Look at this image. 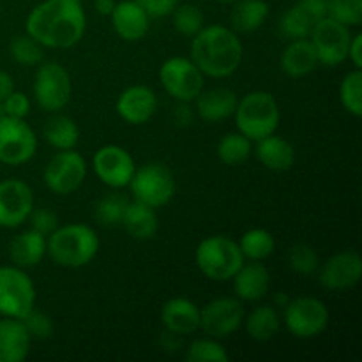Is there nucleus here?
Here are the masks:
<instances>
[{"instance_id":"1","label":"nucleus","mask_w":362,"mask_h":362,"mask_svg":"<svg viewBox=\"0 0 362 362\" xmlns=\"http://www.w3.org/2000/svg\"><path fill=\"white\" fill-rule=\"evenodd\" d=\"M25 30L42 48H73L87 30V14L81 0H45L28 13Z\"/></svg>"},{"instance_id":"2","label":"nucleus","mask_w":362,"mask_h":362,"mask_svg":"<svg viewBox=\"0 0 362 362\" xmlns=\"http://www.w3.org/2000/svg\"><path fill=\"white\" fill-rule=\"evenodd\" d=\"M191 57L205 78H228L240 67L244 46L235 30L225 25H205L191 37Z\"/></svg>"},{"instance_id":"3","label":"nucleus","mask_w":362,"mask_h":362,"mask_svg":"<svg viewBox=\"0 0 362 362\" xmlns=\"http://www.w3.org/2000/svg\"><path fill=\"white\" fill-rule=\"evenodd\" d=\"M99 237L92 226L69 223L57 226L46 239V255L64 269H81L90 264L99 253Z\"/></svg>"},{"instance_id":"4","label":"nucleus","mask_w":362,"mask_h":362,"mask_svg":"<svg viewBox=\"0 0 362 362\" xmlns=\"http://www.w3.org/2000/svg\"><path fill=\"white\" fill-rule=\"evenodd\" d=\"M233 117L237 131L251 141H258L278 131L281 110L271 92L255 90L239 99Z\"/></svg>"},{"instance_id":"5","label":"nucleus","mask_w":362,"mask_h":362,"mask_svg":"<svg viewBox=\"0 0 362 362\" xmlns=\"http://www.w3.org/2000/svg\"><path fill=\"white\" fill-rule=\"evenodd\" d=\"M194 262L205 278L211 281H232L244 264L239 243L228 235H211L200 240L194 251Z\"/></svg>"},{"instance_id":"6","label":"nucleus","mask_w":362,"mask_h":362,"mask_svg":"<svg viewBox=\"0 0 362 362\" xmlns=\"http://www.w3.org/2000/svg\"><path fill=\"white\" fill-rule=\"evenodd\" d=\"M127 187L134 200L152 209H159L173 200L177 193V180L172 170L163 163H147L136 166V172Z\"/></svg>"},{"instance_id":"7","label":"nucleus","mask_w":362,"mask_h":362,"mask_svg":"<svg viewBox=\"0 0 362 362\" xmlns=\"http://www.w3.org/2000/svg\"><path fill=\"white\" fill-rule=\"evenodd\" d=\"M327 306L317 297H296L283 308L281 322L286 331L297 339H313L324 334L329 325Z\"/></svg>"},{"instance_id":"8","label":"nucleus","mask_w":362,"mask_h":362,"mask_svg":"<svg viewBox=\"0 0 362 362\" xmlns=\"http://www.w3.org/2000/svg\"><path fill=\"white\" fill-rule=\"evenodd\" d=\"M34 281L16 265L0 267V315L9 318H23L35 308Z\"/></svg>"},{"instance_id":"9","label":"nucleus","mask_w":362,"mask_h":362,"mask_svg":"<svg viewBox=\"0 0 362 362\" xmlns=\"http://www.w3.org/2000/svg\"><path fill=\"white\" fill-rule=\"evenodd\" d=\"M159 81L170 98L193 103L205 88V74L187 57H170L159 67Z\"/></svg>"},{"instance_id":"10","label":"nucleus","mask_w":362,"mask_h":362,"mask_svg":"<svg viewBox=\"0 0 362 362\" xmlns=\"http://www.w3.org/2000/svg\"><path fill=\"white\" fill-rule=\"evenodd\" d=\"M34 99L45 112H62L71 101L73 83L64 66L59 62L39 64L34 76Z\"/></svg>"},{"instance_id":"11","label":"nucleus","mask_w":362,"mask_h":362,"mask_svg":"<svg viewBox=\"0 0 362 362\" xmlns=\"http://www.w3.org/2000/svg\"><path fill=\"white\" fill-rule=\"evenodd\" d=\"M87 179V163L74 148L59 151L42 172L45 186L59 197H67L80 189Z\"/></svg>"},{"instance_id":"12","label":"nucleus","mask_w":362,"mask_h":362,"mask_svg":"<svg viewBox=\"0 0 362 362\" xmlns=\"http://www.w3.org/2000/svg\"><path fill=\"white\" fill-rule=\"evenodd\" d=\"M37 152V136L25 119L0 117V163L9 166L27 165Z\"/></svg>"},{"instance_id":"13","label":"nucleus","mask_w":362,"mask_h":362,"mask_svg":"<svg viewBox=\"0 0 362 362\" xmlns=\"http://www.w3.org/2000/svg\"><path fill=\"white\" fill-rule=\"evenodd\" d=\"M243 300L237 297H218L200 308V331L214 339H225L243 327Z\"/></svg>"},{"instance_id":"14","label":"nucleus","mask_w":362,"mask_h":362,"mask_svg":"<svg viewBox=\"0 0 362 362\" xmlns=\"http://www.w3.org/2000/svg\"><path fill=\"white\" fill-rule=\"evenodd\" d=\"M352 32L349 27L325 16L315 25L310 41L317 52L318 64L325 67L341 66L349 59V45Z\"/></svg>"},{"instance_id":"15","label":"nucleus","mask_w":362,"mask_h":362,"mask_svg":"<svg viewBox=\"0 0 362 362\" xmlns=\"http://www.w3.org/2000/svg\"><path fill=\"white\" fill-rule=\"evenodd\" d=\"M92 165H94L95 177L112 189H122L129 186L136 172L133 156L115 144L103 145L101 148H98L92 158Z\"/></svg>"},{"instance_id":"16","label":"nucleus","mask_w":362,"mask_h":362,"mask_svg":"<svg viewBox=\"0 0 362 362\" xmlns=\"http://www.w3.org/2000/svg\"><path fill=\"white\" fill-rule=\"evenodd\" d=\"M35 207L34 191L20 179L0 180V228H18Z\"/></svg>"},{"instance_id":"17","label":"nucleus","mask_w":362,"mask_h":362,"mask_svg":"<svg viewBox=\"0 0 362 362\" xmlns=\"http://www.w3.org/2000/svg\"><path fill=\"white\" fill-rule=\"evenodd\" d=\"M318 281L332 292L350 290L362 278V258L356 251H339L318 267Z\"/></svg>"},{"instance_id":"18","label":"nucleus","mask_w":362,"mask_h":362,"mask_svg":"<svg viewBox=\"0 0 362 362\" xmlns=\"http://www.w3.org/2000/svg\"><path fill=\"white\" fill-rule=\"evenodd\" d=\"M327 16V0H297L283 13L279 30L288 41L306 39L313 32L315 25Z\"/></svg>"},{"instance_id":"19","label":"nucleus","mask_w":362,"mask_h":362,"mask_svg":"<svg viewBox=\"0 0 362 362\" xmlns=\"http://www.w3.org/2000/svg\"><path fill=\"white\" fill-rule=\"evenodd\" d=\"M159 99L147 85H131L120 92L115 103V112L129 126H141L156 115Z\"/></svg>"},{"instance_id":"20","label":"nucleus","mask_w":362,"mask_h":362,"mask_svg":"<svg viewBox=\"0 0 362 362\" xmlns=\"http://www.w3.org/2000/svg\"><path fill=\"white\" fill-rule=\"evenodd\" d=\"M110 18L115 34L127 42L141 41L151 28V16L138 0H119Z\"/></svg>"},{"instance_id":"21","label":"nucleus","mask_w":362,"mask_h":362,"mask_svg":"<svg viewBox=\"0 0 362 362\" xmlns=\"http://www.w3.org/2000/svg\"><path fill=\"white\" fill-rule=\"evenodd\" d=\"M235 297L243 303H260L271 288V274L262 262L244 260L232 278Z\"/></svg>"},{"instance_id":"22","label":"nucleus","mask_w":362,"mask_h":362,"mask_svg":"<svg viewBox=\"0 0 362 362\" xmlns=\"http://www.w3.org/2000/svg\"><path fill=\"white\" fill-rule=\"evenodd\" d=\"M161 324L165 331L177 336H189L200 331V308L186 297H173L161 308Z\"/></svg>"},{"instance_id":"23","label":"nucleus","mask_w":362,"mask_h":362,"mask_svg":"<svg viewBox=\"0 0 362 362\" xmlns=\"http://www.w3.org/2000/svg\"><path fill=\"white\" fill-rule=\"evenodd\" d=\"M32 338L20 318L0 320V362H23L30 354Z\"/></svg>"},{"instance_id":"24","label":"nucleus","mask_w":362,"mask_h":362,"mask_svg":"<svg viewBox=\"0 0 362 362\" xmlns=\"http://www.w3.org/2000/svg\"><path fill=\"white\" fill-rule=\"evenodd\" d=\"M239 98L233 90L226 87H216L209 88V90H202L200 95L194 99V108H197L198 117L204 122H221V120L233 117V112L237 108Z\"/></svg>"},{"instance_id":"25","label":"nucleus","mask_w":362,"mask_h":362,"mask_svg":"<svg viewBox=\"0 0 362 362\" xmlns=\"http://www.w3.org/2000/svg\"><path fill=\"white\" fill-rule=\"evenodd\" d=\"M318 66L317 52L311 45L310 37L292 39L279 57V67L288 78L299 80L313 73Z\"/></svg>"},{"instance_id":"26","label":"nucleus","mask_w":362,"mask_h":362,"mask_svg":"<svg viewBox=\"0 0 362 362\" xmlns=\"http://www.w3.org/2000/svg\"><path fill=\"white\" fill-rule=\"evenodd\" d=\"M257 147L253 148L255 156L264 168L271 172H288L296 163V148L285 138L278 134H269L262 140L255 141Z\"/></svg>"},{"instance_id":"27","label":"nucleus","mask_w":362,"mask_h":362,"mask_svg":"<svg viewBox=\"0 0 362 362\" xmlns=\"http://www.w3.org/2000/svg\"><path fill=\"white\" fill-rule=\"evenodd\" d=\"M46 239L48 237L32 228L14 235L9 243V258L13 265L30 269L41 264L46 257Z\"/></svg>"},{"instance_id":"28","label":"nucleus","mask_w":362,"mask_h":362,"mask_svg":"<svg viewBox=\"0 0 362 362\" xmlns=\"http://www.w3.org/2000/svg\"><path fill=\"white\" fill-rule=\"evenodd\" d=\"M281 324V315L274 304H260V306L253 308L250 313L244 315L243 322L247 336L258 343L271 341L272 338H276Z\"/></svg>"},{"instance_id":"29","label":"nucleus","mask_w":362,"mask_h":362,"mask_svg":"<svg viewBox=\"0 0 362 362\" xmlns=\"http://www.w3.org/2000/svg\"><path fill=\"white\" fill-rule=\"evenodd\" d=\"M122 226L133 239L151 240L159 230V218L156 209L141 204V202H129L124 214Z\"/></svg>"},{"instance_id":"30","label":"nucleus","mask_w":362,"mask_h":362,"mask_svg":"<svg viewBox=\"0 0 362 362\" xmlns=\"http://www.w3.org/2000/svg\"><path fill=\"white\" fill-rule=\"evenodd\" d=\"M230 28L243 34L258 30L269 18V4L265 0H237L232 4Z\"/></svg>"},{"instance_id":"31","label":"nucleus","mask_w":362,"mask_h":362,"mask_svg":"<svg viewBox=\"0 0 362 362\" xmlns=\"http://www.w3.org/2000/svg\"><path fill=\"white\" fill-rule=\"evenodd\" d=\"M42 136H45L46 144L52 145L57 151H69V148H76L81 134L74 119L57 112V115L46 120Z\"/></svg>"},{"instance_id":"32","label":"nucleus","mask_w":362,"mask_h":362,"mask_svg":"<svg viewBox=\"0 0 362 362\" xmlns=\"http://www.w3.org/2000/svg\"><path fill=\"white\" fill-rule=\"evenodd\" d=\"M239 247L243 251L244 260L264 262L271 257L276 250V239L269 230L251 228L243 233L239 240Z\"/></svg>"},{"instance_id":"33","label":"nucleus","mask_w":362,"mask_h":362,"mask_svg":"<svg viewBox=\"0 0 362 362\" xmlns=\"http://www.w3.org/2000/svg\"><path fill=\"white\" fill-rule=\"evenodd\" d=\"M216 152H218L219 161L225 163L226 166H239L253 154V141L239 131L228 133L219 140Z\"/></svg>"},{"instance_id":"34","label":"nucleus","mask_w":362,"mask_h":362,"mask_svg":"<svg viewBox=\"0 0 362 362\" xmlns=\"http://www.w3.org/2000/svg\"><path fill=\"white\" fill-rule=\"evenodd\" d=\"M187 362H228L230 354L221 345V339L198 338L187 345L186 349Z\"/></svg>"},{"instance_id":"35","label":"nucleus","mask_w":362,"mask_h":362,"mask_svg":"<svg viewBox=\"0 0 362 362\" xmlns=\"http://www.w3.org/2000/svg\"><path fill=\"white\" fill-rule=\"evenodd\" d=\"M129 198L122 193H110L95 205V219L103 226H120L129 205Z\"/></svg>"},{"instance_id":"36","label":"nucleus","mask_w":362,"mask_h":362,"mask_svg":"<svg viewBox=\"0 0 362 362\" xmlns=\"http://www.w3.org/2000/svg\"><path fill=\"white\" fill-rule=\"evenodd\" d=\"M339 101L343 108L354 117L362 115V71L354 69L345 74L339 83Z\"/></svg>"},{"instance_id":"37","label":"nucleus","mask_w":362,"mask_h":362,"mask_svg":"<svg viewBox=\"0 0 362 362\" xmlns=\"http://www.w3.org/2000/svg\"><path fill=\"white\" fill-rule=\"evenodd\" d=\"M173 27L184 37H194L205 27V16L194 4H179L173 9Z\"/></svg>"},{"instance_id":"38","label":"nucleus","mask_w":362,"mask_h":362,"mask_svg":"<svg viewBox=\"0 0 362 362\" xmlns=\"http://www.w3.org/2000/svg\"><path fill=\"white\" fill-rule=\"evenodd\" d=\"M42 49L45 48L28 34L16 35L9 45V55L20 66H39L42 62V59H45V52Z\"/></svg>"},{"instance_id":"39","label":"nucleus","mask_w":362,"mask_h":362,"mask_svg":"<svg viewBox=\"0 0 362 362\" xmlns=\"http://www.w3.org/2000/svg\"><path fill=\"white\" fill-rule=\"evenodd\" d=\"M288 265L293 272L300 276L317 274L320 267V257L311 244H296L288 251Z\"/></svg>"},{"instance_id":"40","label":"nucleus","mask_w":362,"mask_h":362,"mask_svg":"<svg viewBox=\"0 0 362 362\" xmlns=\"http://www.w3.org/2000/svg\"><path fill=\"white\" fill-rule=\"evenodd\" d=\"M327 16L345 27L362 23V0H327Z\"/></svg>"},{"instance_id":"41","label":"nucleus","mask_w":362,"mask_h":362,"mask_svg":"<svg viewBox=\"0 0 362 362\" xmlns=\"http://www.w3.org/2000/svg\"><path fill=\"white\" fill-rule=\"evenodd\" d=\"M21 320H23L32 341H34V339H37V341H45V339H49L53 336L52 318H49L46 313H42V311H37L35 308L27 315V317L21 318Z\"/></svg>"},{"instance_id":"42","label":"nucleus","mask_w":362,"mask_h":362,"mask_svg":"<svg viewBox=\"0 0 362 362\" xmlns=\"http://www.w3.org/2000/svg\"><path fill=\"white\" fill-rule=\"evenodd\" d=\"M0 106H2L4 115L14 117V119H27V115L30 113V108H32L30 99L27 98V94L18 92L16 88H14V90L11 92L2 103H0Z\"/></svg>"},{"instance_id":"43","label":"nucleus","mask_w":362,"mask_h":362,"mask_svg":"<svg viewBox=\"0 0 362 362\" xmlns=\"http://www.w3.org/2000/svg\"><path fill=\"white\" fill-rule=\"evenodd\" d=\"M27 223H30L32 230L48 237L49 233H52L53 230H57V226H59V216L53 211H49V209L34 207L32 209L30 216H28Z\"/></svg>"},{"instance_id":"44","label":"nucleus","mask_w":362,"mask_h":362,"mask_svg":"<svg viewBox=\"0 0 362 362\" xmlns=\"http://www.w3.org/2000/svg\"><path fill=\"white\" fill-rule=\"evenodd\" d=\"M141 7L145 9V13L152 18H165L170 16L173 13L177 6H179V0H138Z\"/></svg>"},{"instance_id":"45","label":"nucleus","mask_w":362,"mask_h":362,"mask_svg":"<svg viewBox=\"0 0 362 362\" xmlns=\"http://www.w3.org/2000/svg\"><path fill=\"white\" fill-rule=\"evenodd\" d=\"M354 69H362V34H352L349 45V59Z\"/></svg>"},{"instance_id":"46","label":"nucleus","mask_w":362,"mask_h":362,"mask_svg":"<svg viewBox=\"0 0 362 362\" xmlns=\"http://www.w3.org/2000/svg\"><path fill=\"white\" fill-rule=\"evenodd\" d=\"M173 120L177 126H189L193 122V110L189 108V103H179L175 110H173Z\"/></svg>"},{"instance_id":"47","label":"nucleus","mask_w":362,"mask_h":362,"mask_svg":"<svg viewBox=\"0 0 362 362\" xmlns=\"http://www.w3.org/2000/svg\"><path fill=\"white\" fill-rule=\"evenodd\" d=\"M14 90V80L7 71L0 69V103Z\"/></svg>"},{"instance_id":"48","label":"nucleus","mask_w":362,"mask_h":362,"mask_svg":"<svg viewBox=\"0 0 362 362\" xmlns=\"http://www.w3.org/2000/svg\"><path fill=\"white\" fill-rule=\"evenodd\" d=\"M117 2L119 0H95V11H98L101 16H110L115 9Z\"/></svg>"},{"instance_id":"49","label":"nucleus","mask_w":362,"mask_h":362,"mask_svg":"<svg viewBox=\"0 0 362 362\" xmlns=\"http://www.w3.org/2000/svg\"><path fill=\"white\" fill-rule=\"evenodd\" d=\"M288 300H290V297L286 296L285 292H279L278 296L274 297V303H276V308H285L286 304H288Z\"/></svg>"},{"instance_id":"50","label":"nucleus","mask_w":362,"mask_h":362,"mask_svg":"<svg viewBox=\"0 0 362 362\" xmlns=\"http://www.w3.org/2000/svg\"><path fill=\"white\" fill-rule=\"evenodd\" d=\"M216 2H219V4H225V6H232V4H235L237 0H216Z\"/></svg>"},{"instance_id":"51","label":"nucleus","mask_w":362,"mask_h":362,"mask_svg":"<svg viewBox=\"0 0 362 362\" xmlns=\"http://www.w3.org/2000/svg\"><path fill=\"white\" fill-rule=\"evenodd\" d=\"M4 115V113H2V106H0V117H2Z\"/></svg>"}]
</instances>
